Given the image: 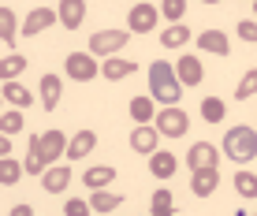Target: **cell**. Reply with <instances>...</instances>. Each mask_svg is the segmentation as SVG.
Wrapping results in <instances>:
<instances>
[{
	"instance_id": "6da1fadb",
	"label": "cell",
	"mask_w": 257,
	"mask_h": 216,
	"mask_svg": "<svg viewBox=\"0 0 257 216\" xmlns=\"http://www.w3.org/2000/svg\"><path fill=\"white\" fill-rule=\"evenodd\" d=\"M149 97L153 101H164V104H179L183 97V82L175 78V67L168 60H157L149 67Z\"/></svg>"
},
{
	"instance_id": "7a4b0ae2",
	"label": "cell",
	"mask_w": 257,
	"mask_h": 216,
	"mask_svg": "<svg viewBox=\"0 0 257 216\" xmlns=\"http://www.w3.org/2000/svg\"><path fill=\"white\" fill-rule=\"evenodd\" d=\"M224 153L235 164H250L257 157V131L253 127H231L224 134Z\"/></svg>"
},
{
	"instance_id": "3957f363",
	"label": "cell",
	"mask_w": 257,
	"mask_h": 216,
	"mask_svg": "<svg viewBox=\"0 0 257 216\" xmlns=\"http://www.w3.org/2000/svg\"><path fill=\"white\" fill-rule=\"evenodd\" d=\"M153 127H157V134H164V138H183L187 134V127H190V116L183 112V108H175V104H168L164 112H153Z\"/></svg>"
},
{
	"instance_id": "277c9868",
	"label": "cell",
	"mask_w": 257,
	"mask_h": 216,
	"mask_svg": "<svg viewBox=\"0 0 257 216\" xmlns=\"http://www.w3.org/2000/svg\"><path fill=\"white\" fill-rule=\"evenodd\" d=\"M131 30H101L90 38V56H116L119 49H127Z\"/></svg>"
},
{
	"instance_id": "5b68a950",
	"label": "cell",
	"mask_w": 257,
	"mask_h": 216,
	"mask_svg": "<svg viewBox=\"0 0 257 216\" xmlns=\"http://www.w3.org/2000/svg\"><path fill=\"white\" fill-rule=\"evenodd\" d=\"M64 71H67V78H75V82H93L101 67H97V60H90V52H71L64 60Z\"/></svg>"
},
{
	"instance_id": "8992f818",
	"label": "cell",
	"mask_w": 257,
	"mask_h": 216,
	"mask_svg": "<svg viewBox=\"0 0 257 216\" xmlns=\"http://www.w3.org/2000/svg\"><path fill=\"white\" fill-rule=\"evenodd\" d=\"M157 19H161V12H157L149 0H142V4L131 8L127 26H131V34H149V30H157Z\"/></svg>"
},
{
	"instance_id": "52a82bcc",
	"label": "cell",
	"mask_w": 257,
	"mask_h": 216,
	"mask_svg": "<svg viewBox=\"0 0 257 216\" xmlns=\"http://www.w3.org/2000/svg\"><path fill=\"white\" fill-rule=\"evenodd\" d=\"M216 160H220V149L212 146V142H198V146H190V153H187L190 172H198V168H216Z\"/></svg>"
},
{
	"instance_id": "ba28073f",
	"label": "cell",
	"mask_w": 257,
	"mask_h": 216,
	"mask_svg": "<svg viewBox=\"0 0 257 216\" xmlns=\"http://www.w3.org/2000/svg\"><path fill=\"white\" fill-rule=\"evenodd\" d=\"M49 26H56V12H52V8H34V12L23 19V34L34 38V34L49 30Z\"/></svg>"
},
{
	"instance_id": "9c48e42d",
	"label": "cell",
	"mask_w": 257,
	"mask_h": 216,
	"mask_svg": "<svg viewBox=\"0 0 257 216\" xmlns=\"http://www.w3.org/2000/svg\"><path fill=\"white\" fill-rule=\"evenodd\" d=\"M198 49L212 52V56H227V52H231V41H227L224 30H201L198 34Z\"/></svg>"
},
{
	"instance_id": "30bf717a",
	"label": "cell",
	"mask_w": 257,
	"mask_h": 216,
	"mask_svg": "<svg viewBox=\"0 0 257 216\" xmlns=\"http://www.w3.org/2000/svg\"><path fill=\"white\" fill-rule=\"evenodd\" d=\"M157 138H161V134H157V127H149V123H138V127L131 131V149L142 153V157H149V153L157 149Z\"/></svg>"
},
{
	"instance_id": "8fae6325",
	"label": "cell",
	"mask_w": 257,
	"mask_h": 216,
	"mask_svg": "<svg viewBox=\"0 0 257 216\" xmlns=\"http://www.w3.org/2000/svg\"><path fill=\"white\" fill-rule=\"evenodd\" d=\"M56 19L67 26V30H78L86 19V0H60V12H56Z\"/></svg>"
},
{
	"instance_id": "7c38bea8",
	"label": "cell",
	"mask_w": 257,
	"mask_h": 216,
	"mask_svg": "<svg viewBox=\"0 0 257 216\" xmlns=\"http://www.w3.org/2000/svg\"><path fill=\"white\" fill-rule=\"evenodd\" d=\"M135 71H138V64H135V60H119V52H116V56H108V60L101 64V75L108 78V82H119V78H131Z\"/></svg>"
},
{
	"instance_id": "4fadbf2b",
	"label": "cell",
	"mask_w": 257,
	"mask_h": 216,
	"mask_svg": "<svg viewBox=\"0 0 257 216\" xmlns=\"http://www.w3.org/2000/svg\"><path fill=\"white\" fill-rule=\"evenodd\" d=\"M93 149H97V134L93 131H78L75 138H67V149L64 153H67L71 160H82V157H90Z\"/></svg>"
},
{
	"instance_id": "5bb4252c",
	"label": "cell",
	"mask_w": 257,
	"mask_h": 216,
	"mask_svg": "<svg viewBox=\"0 0 257 216\" xmlns=\"http://www.w3.org/2000/svg\"><path fill=\"white\" fill-rule=\"evenodd\" d=\"M175 168L179 164H175V157L168 149H153L149 153V172H153V179H172Z\"/></svg>"
},
{
	"instance_id": "9a60e30c",
	"label": "cell",
	"mask_w": 257,
	"mask_h": 216,
	"mask_svg": "<svg viewBox=\"0 0 257 216\" xmlns=\"http://www.w3.org/2000/svg\"><path fill=\"white\" fill-rule=\"evenodd\" d=\"M201 60L198 56H179V64H175V78H179L183 86H198L201 82Z\"/></svg>"
},
{
	"instance_id": "2e32d148",
	"label": "cell",
	"mask_w": 257,
	"mask_h": 216,
	"mask_svg": "<svg viewBox=\"0 0 257 216\" xmlns=\"http://www.w3.org/2000/svg\"><path fill=\"white\" fill-rule=\"evenodd\" d=\"M45 153H41V134H30V146H26V160H23V172L30 175H41L45 172Z\"/></svg>"
},
{
	"instance_id": "e0dca14e",
	"label": "cell",
	"mask_w": 257,
	"mask_h": 216,
	"mask_svg": "<svg viewBox=\"0 0 257 216\" xmlns=\"http://www.w3.org/2000/svg\"><path fill=\"white\" fill-rule=\"evenodd\" d=\"M41 108L45 112H56L60 104V89H64V82H60V75H41Z\"/></svg>"
},
{
	"instance_id": "ac0fdd59",
	"label": "cell",
	"mask_w": 257,
	"mask_h": 216,
	"mask_svg": "<svg viewBox=\"0 0 257 216\" xmlns=\"http://www.w3.org/2000/svg\"><path fill=\"white\" fill-rule=\"evenodd\" d=\"M67 149V134L64 131H45L41 134V153H45V164L60 160V153Z\"/></svg>"
},
{
	"instance_id": "d6986e66",
	"label": "cell",
	"mask_w": 257,
	"mask_h": 216,
	"mask_svg": "<svg viewBox=\"0 0 257 216\" xmlns=\"http://www.w3.org/2000/svg\"><path fill=\"white\" fill-rule=\"evenodd\" d=\"M216 183H220V175H216V168H198L190 179V190L198 194V197H209L212 190H216Z\"/></svg>"
},
{
	"instance_id": "ffe728a7",
	"label": "cell",
	"mask_w": 257,
	"mask_h": 216,
	"mask_svg": "<svg viewBox=\"0 0 257 216\" xmlns=\"http://www.w3.org/2000/svg\"><path fill=\"white\" fill-rule=\"evenodd\" d=\"M0 93H4V101L12 104V108H30V104H34L30 89H26V86H19L15 78H12V82H4V89H0Z\"/></svg>"
},
{
	"instance_id": "44dd1931",
	"label": "cell",
	"mask_w": 257,
	"mask_h": 216,
	"mask_svg": "<svg viewBox=\"0 0 257 216\" xmlns=\"http://www.w3.org/2000/svg\"><path fill=\"white\" fill-rule=\"evenodd\" d=\"M119 205H123V197H119V194H108L104 186L90 194V212H116Z\"/></svg>"
},
{
	"instance_id": "7402d4cb",
	"label": "cell",
	"mask_w": 257,
	"mask_h": 216,
	"mask_svg": "<svg viewBox=\"0 0 257 216\" xmlns=\"http://www.w3.org/2000/svg\"><path fill=\"white\" fill-rule=\"evenodd\" d=\"M112 179H119L116 175V168H108V164H101V168H90V172L82 175V183L90 186V190H101V186H108Z\"/></svg>"
},
{
	"instance_id": "603a6c76",
	"label": "cell",
	"mask_w": 257,
	"mask_h": 216,
	"mask_svg": "<svg viewBox=\"0 0 257 216\" xmlns=\"http://www.w3.org/2000/svg\"><path fill=\"white\" fill-rule=\"evenodd\" d=\"M67 183H71V168L60 164V168H49V172H45V190L49 194H64Z\"/></svg>"
},
{
	"instance_id": "cb8c5ba5",
	"label": "cell",
	"mask_w": 257,
	"mask_h": 216,
	"mask_svg": "<svg viewBox=\"0 0 257 216\" xmlns=\"http://www.w3.org/2000/svg\"><path fill=\"white\" fill-rule=\"evenodd\" d=\"M26 71V56H19V52H12V56L0 60V82H12V78H19Z\"/></svg>"
},
{
	"instance_id": "d4e9b609",
	"label": "cell",
	"mask_w": 257,
	"mask_h": 216,
	"mask_svg": "<svg viewBox=\"0 0 257 216\" xmlns=\"http://www.w3.org/2000/svg\"><path fill=\"white\" fill-rule=\"evenodd\" d=\"M187 41H190V30H187L183 23H172V26L161 34V45H164V49H179V45H187Z\"/></svg>"
},
{
	"instance_id": "484cf974",
	"label": "cell",
	"mask_w": 257,
	"mask_h": 216,
	"mask_svg": "<svg viewBox=\"0 0 257 216\" xmlns=\"http://www.w3.org/2000/svg\"><path fill=\"white\" fill-rule=\"evenodd\" d=\"M19 175H23V164H15L12 153L0 157V186H15V183H19Z\"/></svg>"
},
{
	"instance_id": "4316f807",
	"label": "cell",
	"mask_w": 257,
	"mask_h": 216,
	"mask_svg": "<svg viewBox=\"0 0 257 216\" xmlns=\"http://www.w3.org/2000/svg\"><path fill=\"white\" fill-rule=\"evenodd\" d=\"M153 97H135V101H131V120H138V123H149L153 120Z\"/></svg>"
},
{
	"instance_id": "83f0119b",
	"label": "cell",
	"mask_w": 257,
	"mask_h": 216,
	"mask_svg": "<svg viewBox=\"0 0 257 216\" xmlns=\"http://www.w3.org/2000/svg\"><path fill=\"white\" fill-rule=\"evenodd\" d=\"M0 131H4V134H19L23 131V108H8V112H0Z\"/></svg>"
},
{
	"instance_id": "f1b7e54d",
	"label": "cell",
	"mask_w": 257,
	"mask_h": 216,
	"mask_svg": "<svg viewBox=\"0 0 257 216\" xmlns=\"http://www.w3.org/2000/svg\"><path fill=\"white\" fill-rule=\"evenodd\" d=\"M15 34H19V30H15V12H12V8H0V41L12 45Z\"/></svg>"
},
{
	"instance_id": "f546056e",
	"label": "cell",
	"mask_w": 257,
	"mask_h": 216,
	"mask_svg": "<svg viewBox=\"0 0 257 216\" xmlns=\"http://www.w3.org/2000/svg\"><path fill=\"white\" fill-rule=\"evenodd\" d=\"M253 179H257L253 172H238V175H235V190L242 194L246 201H253V197H257V183H253Z\"/></svg>"
},
{
	"instance_id": "4dcf8cb0",
	"label": "cell",
	"mask_w": 257,
	"mask_h": 216,
	"mask_svg": "<svg viewBox=\"0 0 257 216\" xmlns=\"http://www.w3.org/2000/svg\"><path fill=\"white\" fill-rule=\"evenodd\" d=\"M201 116H205V123H220L224 120V101L220 97H205L201 101Z\"/></svg>"
},
{
	"instance_id": "1f68e13d",
	"label": "cell",
	"mask_w": 257,
	"mask_h": 216,
	"mask_svg": "<svg viewBox=\"0 0 257 216\" xmlns=\"http://www.w3.org/2000/svg\"><path fill=\"white\" fill-rule=\"evenodd\" d=\"M253 89H257V71H246L242 82H238V89H235V97H238V101H250Z\"/></svg>"
},
{
	"instance_id": "d6a6232c",
	"label": "cell",
	"mask_w": 257,
	"mask_h": 216,
	"mask_svg": "<svg viewBox=\"0 0 257 216\" xmlns=\"http://www.w3.org/2000/svg\"><path fill=\"white\" fill-rule=\"evenodd\" d=\"M183 12H187V0H161V15H168L172 23H179Z\"/></svg>"
},
{
	"instance_id": "836d02e7",
	"label": "cell",
	"mask_w": 257,
	"mask_h": 216,
	"mask_svg": "<svg viewBox=\"0 0 257 216\" xmlns=\"http://www.w3.org/2000/svg\"><path fill=\"white\" fill-rule=\"evenodd\" d=\"M172 212V190H157L153 194V216H168Z\"/></svg>"
},
{
	"instance_id": "e575fe53",
	"label": "cell",
	"mask_w": 257,
	"mask_h": 216,
	"mask_svg": "<svg viewBox=\"0 0 257 216\" xmlns=\"http://www.w3.org/2000/svg\"><path fill=\"white\" fill-rule=\"evenodd\" d=\"M64 212H67V216H86V212H90V201H82V197H71V201L64 205Z\"/></svg>"
},
{
	"instance_id": "d590c367",
	"label": "cell",
	"mask_w": 257,
	"mask_h": 216,
	"mask_svg": "<svg viewBox=\"0 0 257 216\" xmlns=\"http://www.w3.org/2000/svg\"><path fill=\"white\" fill-rule=\"evenodd\" d=\"M238 38H242V41H257V23L242 19V23H238Z\"/></svg>"
},
{
	"instance_id": "8d00e7d4",
	"label": "cell",
	"mask_w": 257,
	"mask_h": 216,
	"mask_svg": "<svg viewBox=\"0 0 257 216\" xmlns=\"http://www.w3.org/2000/svg\"><path fill=\"white\" fill-rule=\"evenodd\" d=\"M8 153H12V134L0 131V157H8Z\"/></svg>"
},
{
	"instance_id": "74e56055",
	"label": "cell",
	"mask_w": 257,
	"mask_h": 216,
	"mask_svg": "<svg viewBox=\"0 0 257 216\" xmlns=\"http://www.w3.org/2000/svg\"><path fill=\"white\" fill-rule=\"evenodd\" d=\"M34 209H30V205H15V209H12V216H30Z\"/></svg>"
},
{
	"instance_id": "f35d334b",
	"label": "cell",
	"mask_w": 257,
	"mask_h": 216,
	"mask_svg": "<svg viewBox=\"0 0 257 216\" xmlns=\"http://www.w3.org/2000/svg\"><path fill=\"white\" fill-rule=\"evenodd\" d=\"M205 4H220V0H205Z\"/></svg>"
},
{
	"instance_id": "ab89813d",
	"label": "cell",
	"mask_w": 257,
	"mask_h": 216,
	"mask_svg": "<svg viewBox=\"0 0 257 216\" xmlns=\"http://www.w3.org/2000/svg\"><path fill=\"white\" fill-rule=\"evenodd\" d=\"M0 101H4V93H0Z\"/></svg>"
}]
</instances>
